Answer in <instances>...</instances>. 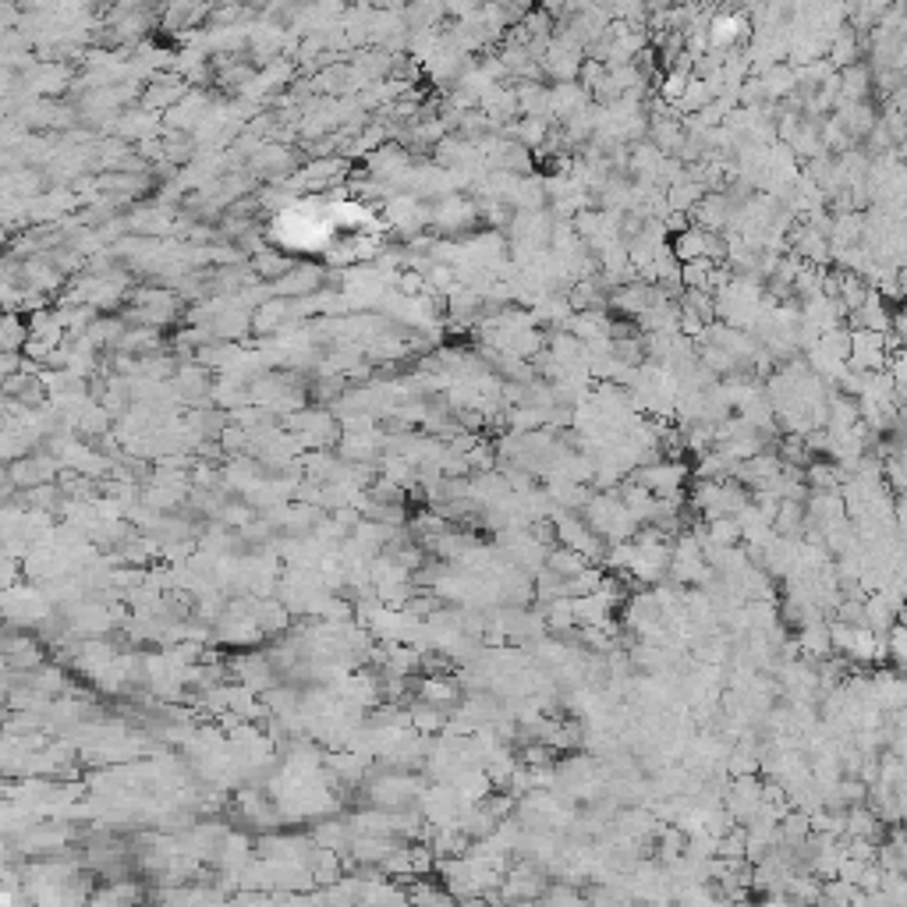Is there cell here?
Returning <instances> with one entry per match:
<instances>
[{
	"instance_id": "cell-1",
	"label": "cell",
	"mask_w": 907,
	"mask_h": 907,
	"mask_svg": "<svg viewBox=\"0 0 907 907\" xmlns=\"http://www.w3.org/2000/svg\"><path fill=\"white\" fill-rule=\"evenodd\" d=\"M890 348H886V334H872V330H851V358L847 365L858 373H886L890 369Z\"/></svg>"
},
{
	"instance_id": "cell-2",
	"label": "cell",
	"mask_w": 907,
	"mask_h": 907,
	"mask_svg": "<svg viewBox=\"0 0 907 907\" xmlns=\"http://www.w3.org/2000/svg\"><path fill=\"white\" fill-rule=\"evenodd\" d=\"M837 125L851 135L854 142L858 139H869L872 128L879 125V114L869 100L865 103H837Z\"/></svg>"
},
{
	"instance_id": "cell-3",
	"label": "cell",
	"mask_w": 907,
	"mask_h": 907,
	"mask_svg": "<svg viewBox=\"0 0 907 907\" xmlns=\"http://www.w3.org/2000/svg\"><path fill=\"white\" fill-rule=\"evenodd\" d=\"M851 323H854V330H872V334H890L893 330V312L876 287H872V295L865 298V305H861L858 312H851Z\"/></svg>"
},
{
	"instance_id": "cell-4",
	"label": "cell",
	"mask_w": 907,
	"mask_h": 907,
	"mask_svg": "<svg viewBox=\"0 0 907 907\" xmlns=\"http://www.w3.org/2000/svg\"><path fill=\"white\" fill-rule=\"evenodd\" d=\"M404 890H408V900L411 907H461V900L454 897V893L447 890L443 883H436V879H408L404 883Z\"/></svg>"
},
{
	"instance_id": "cell-5",
	"label": "cell",
	"mask_w": 907,
	"mask_h": 907,
	"mask_svg": "<svg viewBox=\"0 0 907 907\" xmlns=\"http://www.w3.org/2000/svg\"><path fill=\"white\" fill-rule=\"evenodd\" d=\"M872 89H876L872 68H865L861 61L840 71V103H865L872 96Z\"/></svg>"
},
{
	"instance_id": "cell-6",
	"label": "cell",
	"mask_w": 907,
	"mask_h": 907,
	"mask_svg": "<svg viewBox=\"0 0 907 907\" xmlns=\"http://www.w3.org/2000/svg\"><path fill=\"white\" fill-rule=\"evenodd\" d=\"M748 32H752V25H748L745 15H716L709 18V39H713V47H730V43H737V39H745Z\"/></svg>"
},
{
	"instance_id": "cell-7",
	"label": "cell",
	"mask_w": 907,
	"mask_h": 907,
	"mask_svg": "<svg viewBox=\"0 0 907 907\" xmlns=\"http://www.w3.org/2000/svg\"><path fill=\"white\" fill-rule=\"evenodd\" d=\"M858 54H861V39H858V29H851V25H844L840 29V36L830 43V64L833 71H844L851 68V64H858Z\"/></svg>"
},
{
	"instance_id": "cell-8",
	"label": "cell",
	"mask_w": 907,
	"mask_h": 907,
	"mask_svg": "<svg viewBox=\"0 0 907 907\" xmlns=\"http://www.w3.org/2000/svg\"><path fill=\"white\" fill-rule=\"evenodd\" d=\"M539 907H589V900L578 893L574 883H557L539 897Z\"/></svg>"
},
{
	"instance_id": "cell-9",
	"label": "cell",
	"mask_w": 907,
	"mask_h": 907,
	"mask_svg": "<svg viewBox=\"0 0 907 907\" xmlns=\"http://www.w3.org/2000/svg\"><path fill=\"white\" fill-rule=\"evenodd\" d=\"M886 659L893 663V670L907 674V628L904 624H897V628L886 635Z\"/></svg>"
},
{
	"instance_id": "cell-10",
	"label": "cell",
	"mask_w": 907,
	"mask_h": 907,
	"mask_svg": "<svg viewBox=\"0 0 907 907\" xmlns=\"http://www.w3.org/2000/svg\"><path fill=\"white\" fill-rule=\"evenodd\" d=\"M103 858H107V861H114V858H117V851H103ZM89 865H93V869H96V865H100V854H93V858H89Z\"/></svg>"
}]
</instances>
